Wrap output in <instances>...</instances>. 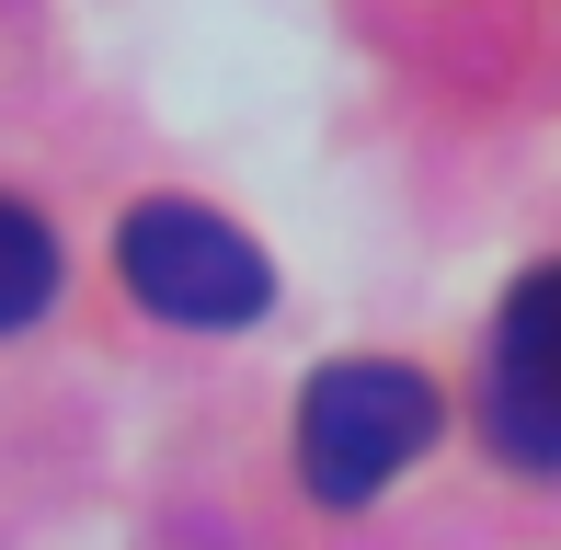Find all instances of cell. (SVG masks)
<instances>
[{"label":"cell","instance_id":"obj_3","mask_svg":"<svg viewBox=\"0 0 561 550\" xmlns=\"http://www.w3.org/2000/svg\"><path fill=\"white\" fill-rule=\"evenodd\" d=\"M481 424L516 470H561V264H539L493 321V379H481Z\"/></svg>","mask_w":561,"mask_h":550},{"label":"cell","instance_id":"obj_1","mask_svg":"<svg viewBox=\"0 0 561 550\" xmlns=\"http://www.w3.org/2000/svg\"><path fill=\"white\" fill-rule=\"evenodd\" d=\"M436 379L401 356H333L310 379V402H298V482L321 493V505H367V493H390L401 470L436 447Z\"/></svg>","mask_w":561,"mask_h":550},{"label":"cell","instance_id":"obj_4","mask_svg":"<svg viewBox=\"0 0 561 550\" xmlns=\"http://www.w3.org/2000/svg\"><path fill=\"white\" fill-rule=\"evenodd\" d=\"M46 298H58V241H46L35 207H12V195H0V333H23Z\"/></svg>","mask_w":561,"mask_h":550},{"label":"cell","instance_id":"obj_2","mask_svg":"<svg viewBox=\"0 0 561 550\" xmlns=\"http://www.w3.org/2000/svg\"><path fill=\"white\" fill-rule=\"evenodd\" d=\"M115 275L138 287V310L184 321V333H229V321H252L275 298L264 253H252L229 218H207V207H138L115 230Z\"/></svg>","mask_w":561,"mask_h":550}]
</instances>
